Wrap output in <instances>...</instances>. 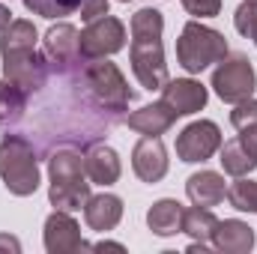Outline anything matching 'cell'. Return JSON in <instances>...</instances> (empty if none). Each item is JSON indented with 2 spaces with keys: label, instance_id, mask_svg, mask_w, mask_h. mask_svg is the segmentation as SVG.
<instances>
[{
  "label": "cell",
  "instance_id": "obj_1",
  "mask_svg": "<svg viewBox=\"0 0 257 254\" xmlns=\"http://www.w3.org/2000/svg\"><path fill=\"white\" fill-rule=\"evenodd\" d=\"M36 27L27 18H12V24L0 33V54H3V78L18 84L27 96L39 93L48 84V60L36 51Z\"/></svg>",
  "mask_w": 257,
  "mask_h": 254
},
{
  "label": "cell",
  "instance_id": "obj_2",
  "mask_svg": "<svg viewBox=\"0 0 257 254\" xmlns=\"http://www.w3.org/2000/svg\"><path fill=\"white\" fill-rule=\"evenodd\" d=\"M165 18L159 9L144 6L132 15V72L144 90H162L168 84V63H165V45H162Z\"/></svg>",
  "mask_w": 257,
  "mask_h": 254
},
{
  "label": "cell",
  "instance_id": "obj_3",
  "mask_svg": "<svg viewBox=\"0 0 257 254\" xmlns=\"http://www.w3.org/2000/svg\"><path fill=\"white\" fill-rule=\"evenodd\" d=\"M48 200L54 209L75 212L90 200V186L87 183V171H84V156L78 150H57L48 159Z\"/></svg>",
  "mask_w": 257,
  "mask_h": 254
},
{
  "label": "cell",
  "instance_id": "obj_4",
  "mask_svg": "<svg viewBox=\"0 0 257 254\" xmlns=\"http://www.w3.org/2000/svg\"><path fill=\"white\" fill-rule=\"evenodd\" d=\"M81 84H84L87 99L93 102V108L105 111L111 120H120L123 111L128 108V102L135 99V93L128 90L126 78H123V72L108 57L87 60L84 69H81Z\"/></svg>",
  "mask_w": 257,
  "mask_h": 254
},
{
  "label": "cell",
  "instance_id": "obj_5",
  "mask_svg": "<svg viewBox=\"0 0 257 254\" xmlns=\"http://www.w3.org/2000/svg\"><path fill=\"white\" fill-rule=\"evenodd\" d=\"M0 180L15 197H27L39 189V165L36 150L24 135L0 138Z\"/></svg>",
  "mask_w": 257,
  "mask_h": 254
},
{
  "label": "cell",
  "instance_id": "obj_6",
  "mask_svg": "<svg viewBox=\"0 0 257 254\" xmlns=\"http://www.w3.org/2000/svg\"><path fill=\"white\" fill-rule=\"evenodd\" d=\"M224 57H227V39L218 30H212L200 21H189L183 27L180 39H177V60L186 72L197 75L206 66L218 63Z\"/></svg>",
  "mask_w": 257,
  "mask_h": 254
},
{
  "label": "cell",
  "instance_id": "obj_7",
  "mask_svg": "<svg viewBox=\"0 0 257 254\" xmlns=\"http://www.w3.org/2000/svg\"><path fill=\"white\" fill-rule=\"evenodd\" d=\"M212 90L221 102H242V99H251L257 90V75L254 66L245 54H230L224 60H218L215 72H212Z\"/></svg>",
  "mask_w": 257,
  "mask_h": 254
},
{
  "label": "cell",
  "instance_id": "obj_8",
  "mask_svg": "<svg viewBox=\"0 0 257 254\" xmlns=\"http://www.w3.org/2000/svg\"><path fill=\"white\" fill-rule=\"evenodd\" d=\"M42 45H45L42 54L48 60V69L57 78H72V75H78L84 69V63H87L81 57V33L72 24H54L45 33Z\"/></svg>",
  "mask_w": 257,
  "mask_h": 254
},
{
  "label": "cell",
  "instance_id": "obj_9",
  "mask_svg": "<svg viewBox=\"0 0 257 254\" xmlns=\"http://www.w3.org/2000/svg\"><path fill=\"white\" fill-rule=\"evenodd\" d=\"M126 45V24L114 15H102L96 21H87L81 30V57L84 60H99L123 51Z\"/></svg>",
  "mask_w": 257,
  "mask_h": 254
},
{
  "label": "cell",
  "instance_id": "obj_10",
  "mask_svg": "<svg viewBox=\"0 0 257 254\" xmlns=\"http://www.w3.org/2000/svg\"><path fill=\"white\" fill-rule=\"evenodd\" d=\"M218 147H221V129L212 120H194L177 135V156L180 162H189V165L212 159Z\"/></svg>",
  "mask_w": 257,
  "mask_h": 254
},
{
  "label": "cell",
  "instance_id": "obj_11",
  "mask_svg": "<svg viewBox=\"0 0 257 254\" xmlns=\"http://www.w3.org/2000/svg\"><path fill=\"white\" fill-rule=\"evenodd\" d=\"M93 245H87L81 239V227L75 224V218L63 212V209H54L48 218H45V251L48 254H72V251H90Z\"/></svg>",
  "mask_w": 257,
  "mask_h": 254
},
{
  "label": "cell",
  "instance_id": "obj_12",
  "mask_svg": "<svg viewBox=\"0 0 257 254\" xmlns=\"http://www.w3.org/2000/svg\"><path fill=\"white\" fill-rule=\"evenodd\" d=\"M132 171L144 183H159L168 174V150L159 138L144 135L132 150Z\"/></svg>",
  "mask_w": 257,
  "mask_h": 254
},
{
  "label": "cell",
  "instance_id": "obj_13",
  "mask_svg": "<svg viewBox=\"0 0 257 254\" xmlns=\"http://www.w3.org/2000/svg\"><path fill=\"white\" fill-rule=\"evenodd\" d=\"M206 99H209L206 87L200 81H194V78H177V81L168 78V84L162 87V102H168L177 111V117L197 114L206 105Z\"/></svg>",
  "mask_w": 257,
  "mask_h": 254
},
{
  "label": "cell",
  "instance_id": "obj_14",
  "mask_svg": "<svg viewBox=\"0 0 257 254\" xmlns=\"http://www.w3.org/2000/svg\"><path fill=\"white\" fill-rule=\"evenodd\" d=\"M84 171H87V180L96 183V186H114L123 174V165H120V156L114 147L108 144H90L84 150Z\"/></svg>",
  "mask_w": 257,
  "mask_h": 254
},
{
  "label": "cell",
  "instance_id": "obj_15",
  "mask_svg": "<svg viewBox=\"0 0 257 254\" xmlns=\"http://www.w3.org/2000/svg\"><path fill=\"white\" fill-rule=\"evenodd\" d=\"M123 123L132 132H138V135L159 138V135H165L168 129L177 123V111L168 102H153V105H144V108L132 111L128 117H123Z\"/></svg>",
  "mask_w": 257,
  "mask_h": 254
},
{
  "label": "cell",
  "instance_id": "obj_16",
  "mask_svg": "<svg viewBox=\"0 0 257 254\" xmlns=\"http://www.w3.org/2000/svg\"><path fill=\"white\" fill-rule=\"evenodd\" d=\"M120 218H123V200H120L117 194H108V191L90 194V200L84 203V221H87V227L96 230V233L114 230V227L120 224Z\"/></svg>",
  "mask_w": 257,
  "mask_h": 254
},
{
  "label": "cell",
  "instance_id": "obj_17",
  "mask_svg": "<svg viewBox=\"0 0 257 254\" xmlns=\"http://www.w3.org/2000/svg\"><path fill=\"white\" fill-rule=\"evenodd\" d=\"M212 245L224 254H248L254 248V227L239 218H224L215 224Z\"/></svg>",
  "mask_w": 257,
  "mask_h": 254
},
{
  "label": "cell",
  "instance_id": "obj_18",
  "mask_svg": "<svg viewBox=\"0 0 257 254\" xmlns=\"http://www.w3.org/2000/svg\"><path fill=\"white\" fill-rule=\"evenodd\" d=\"M186 194L194 206H218L224 197H227V186H224V177L215 174V171H197L186 180Z\"/></svg>",
  "mask_w": 257,
  "mask_h": 254
},
{
  "label": "cell",
  "instance_id": "obj_19",
  "mask_svg": "<svg viewBox=\"0 0 257 254\" xmlns=\"http://www.w3.org/2000/svg\"><path fill=\"white\" fill-rule=\"evenodd\" d=\"M183 212L186 206L174 197H162L147 209V224L156 236H174L183 233Z\"/></svg>",
  "mask_w": 257,
  "mask_h": 254
},
{
  "label": "cell",
  "instance_id": "obj_20",
  "mask_svg": "<svg viewBox=\"0 0 257 254\" xmlns=\"http://www.w3.org/2000/svg\"><path fill=\"white\" fill-rule=\"evenodd\" d=\"M27 111V93L12 84L9 78H0V126H15Z\"/></svg>",
  "mask_w": 257,
  "mask_h": 254
},
{
  "label": "cell",
  "instance_id": "obj_21",
  "mask_svg": "<svg viewBox=\"0 0 257 254\" xmlns=\"http://www.w3.org/2000/svg\"><path fill=\"white\" fill-rule=\"evenodd\" d=\"M218 153H221V168H224V174H230V177H248L251 171L257 168V159L242 147V141L239 138H233V141H227V144H221L218 147Z\"/></svg>",
  "mask_w": 257,
  "mask_h": 254
},
{
  "label": "cell",
  "instance_id": "obj_22",
  "mask_svg": "<svg viewBox=\"0 0 257 254\" xmlns=\"http://www.w3.org/2000/svg\"><path fill=\"white\" fill-rule=\"evenodd\" d=\"M215 224H218V218L206 206H192L183 212V233H189L194 242H209L215 233Z\"/></svg>",
  "mask_w": 257,
  "mask_h": 254
},
{
  "label": "cell",
  "instance_id": "obj_23",
  "mask_svg": "<svg viewBox=\"0 0 257 254\" xmlns=\"http://www.w3.org/2000/svg\"><path fill=\"white\" fill-rule=\"evenodd\" d=\"M227 200L239 212H254L257 209V183H251L248 177H236V183L227 189Z\"/></svg>",
  "mask_w": 257,
  "mask_h": 254
},
{
  "label": "cell",
  "instance_id": "obj_24",
  "mask_svg": "<svg viewBox=\"0 0 257 254\" xmlns=\"http://www.w3.org/2000/svg\"><path fill=\"white\" fill-rule=\"evenodd\" d=\"M24 6L42 18H63V15L78 12L84 6V0H24Z\"/></svg>",
  "mask_w": 257,
  "mask_h": 254
},
{
  "label": "cell",
  "instance_id": "obj_25",
  "mask_svg": "<svg viewBox=\"0 0 257 254\" xmlns=\"http://www.w3.org/2000/svg\"><path fill=\"white\" fill-rule=\"evenodd\" d=\"M233 27H236L242 36H248L257 48V6L254 3H245V0H242V6L233 12Z\"/></svg>",
  "mask_w": 257,
  "mask_h": 254
},
{
  "label": "cell",
  "instance_id": "obj_26",
  "mask_svg": "<svg viewBox=\"0 0 257 254\" xmlns=\"http://www.w3.org/2000/svg\"><path fill=\"white\" fill-rule=\"evenodd\" d=\"M230 123L233 129H251L257 126V99H242V102H236V108L230 111Z\"/></svg>",
  "mask_w": 257,
  "mask_h": 254
},
{
  "label": "cell",
  "instance_id": "obj_27",
  "mask_svg": "<svg viewBox=\"0 0 257 254\" xmlns=\"http://www.w3.org/2000/svg\"><path fill=\"white\" fill-rule=\"evenodd\" d=\"M183 6L194 18H215L221 12V0H183Z\"/></svg>",
  "mask_w": 257,
  "mask_h": 254
},
{
  "label": "cell",
  "instance_id": "obj_28",
  "mask_svg": "<svg viewBox=\"0 0 257 254\" xmlns=\"http://www.w3.org/2000/svg\"><path fill=\"white\" fill-rule=\"evenodd\" d=\"M84 21H96L102 15H108V0H84V6L78 9Z\"/></svg>",
  "mask_w": 257,
  "mask_h": 254
},
{
  "label": "cell",
  "instance_id": "obj_29",
  "mask_svg": "<svg viewBox=\"0 0 257 254\" xmlns=\"http://www.w3.org/2000/svg\"><path fill=\"white\" fill-rule=\"evenodd\" d=\"M239 141H242V147H245V150L257 159V126L242 129V132H239Z\"/></svg>",
  "mask_w": 257,
  "mask_h": 254
},
{
  "label": "cell",
  "instance_id": "obj_30",
  "mask_svg": "<svg viewBox=\"0 0 257 254\" xmlns=\"http://www.w3.org/2000/svg\"><path fill=\"white\" fill-rule=\"evenodd\" d=\"M0 251L3 254H18L21 251V242H18V239H15V236H9V233H0Z\"/></svg>",
  "mask_w": 257,
  "mask_h": 254
},
{
  "label": "cell",
  "instance_id": "obj_31",
  "mask_svg": "<svg viewBox=\"0 0 257 254\" xmlns=\"http://www.w3.org/2000/svg\"><path fill=\"white\" fill-rule=\"evenodd\" d=\"M9 24H12V12H9V9H6L3 3H0V33H3V30H6Z\"/></svg>",
  "mask_w": 257,
  "mask_h": 254
},
{
  "label": "cell",
  "instance_id": "obj_32",
  "mask_svg": "<svg viewBox=\"0 0 257 254\" xmlns=\"http://www.w3.org/2000/svg\"><path fill=\"white\" fill-rule=\"evenodd\" d=\"M105 248H111V251H126L120 242H96V245H93V251H105Z\"/></svg>",
  "mask_w": 257,
  "mask_h": 254
},
{
  "label": "cell",
  "instance_id": "obj_33",
  "mask_svg": "<svg viewBox=\"0 0 257 254\" xmlns=\"http://www.w3.org/2000/svg\"><path fill=\"white\" fill-rule=\"evenodd\" d=\"M209 251V242H192L189 245V254H206Z\"/></svg>",
  "mask_w": 257,
  "mask_h": 254
},
{
  "label": "cell",
  "instance_id": "obj_34",
  "mask_svg": "<svg viewBox=\"0 0 257 254\" xmlns=\"http://www.w3.org/2000/svg\"><path fill=\"white\" fill-rule=\"evenodd\" d=\"M245 3H254V6H257V0H245Z\"/></svg>",
  "mask_w": 257,
  "mask_h": 254
},
{
  "label": "cell",
  "instance_id": "obj_35",
  "mask_svg": "<svg viewBox=\"0 0 257 254\" xmlns=\"http://www.w3.org/2000/svg\"><path fill=\"white\" fill-rule=\"evenodd\" d=\"M120 3H128V0H120Z\"/></svg>",
  "mask_w": 257,
  "mask_h": 254
},
{
  "label": "cell",
  "instance_id": "obj_36",
  "mask_svg": "<svg viewBox=\"0 0 257 254\" xmlns=\"http://www.w3.org/2000/svg\"><path fill=\"white\" fill-rule=\"evenodd\" d=\"M254 212H257V209H254Z\"/></svg>",
  "mask_w": 257,
  "mask_h": 254
}]
</instances>
